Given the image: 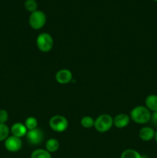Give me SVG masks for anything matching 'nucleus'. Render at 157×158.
<instances>
[{"instance_id":"obj_5","label":"nucleus","mask_w":157,"mask_h":158,"mask_svg":"<svg viewBox=\"0 0 157 158\" xmlns=\"http://www.w3.org/2000/svg\"><path fill=\"white\" fill-rule=\"evenodd\" d=\"M49 127L52 131L57 133L64 132L69 127V122L65 117L62 115H55L49 120Z\"/></svg>"},{"instance_id":"obj_1","label":"nucleus","mask_w":157,"mask_h":158,"mask_svg":"<svg viewBox=\"0 0 157 158\" xmlns=\"http://www.w3.org/2000/svg\"><path fill=\"white\" fill-rule=\"evenodd\" d=\"M152 113L145 106H137L134 107L130 112L131 120L137 124L143 125L149 123Z\"/></svg>"},{"instance_id":"obj_14","label":"nucleus","mask_w":157,"mask_h":158,"mask_svg":"<svg viewBox=\"0 0 157 158\" xmlns=\"http://www.w3.org/2000/svg\"><path fill=\"white\" fill-rule=\"evenodd\" d=\"M30 158H52V155L46 149L38 148L32 151Z\"/></svg>"},{"instance_id":"obj_13","label":"nucleus","mask_w":157,"mask_h":158,"mask_svg":"<svg viewBox=\"0 0 157 158\" xmlns=\"http://www.w3.org/2000/svg\"><path fill=\"white\" fill-rule=\"evenodd\" d=\"M46 148L45 149L47 151H49L50 154L55 153L59 149L60 143L58 140L55 138H50L48 140H46V144H45Z\"/></svg>"},{"instance_id":"obj_7","label":"nucleus","mask_w":157,"mask_h":158,"mask_svg":"<svg viewBox=\"0 0 157 158\" xmlns=\"http://www.w3.org/2000/svg\"><path fill=\"white\" fill-rule=\"evenodd\" d=\"M4 146L9 152H18L22 148V140L21 138L11 135L4 141Z\"/></svg>"},{"instance_id":"obj_8","label":"nucleus","mask_w":157,"mask_h":158,"mask_svg":"<svg viewBox=\"0 0 157 158\" xmlns=\"http://www.w3.org/2000/svg\"><path fill=\"white\" fill-rule=\"evenodd\" d=\"M55 80L59 84H67L72 80V73L68 69H62L55 73Z\"/></svg>"},{"instance_id":"obj_18","label":"nucleus","mask_w":157,"mask_h":158,"mask_svg":"<svg viewBox=\"0 0 157 158\" xmlns=\"http://www.w3.org/2000/svg\"><path fill=\"white\" fill-rule=\"evenodd\" d=\"M24 124L28 131H31L38 127V120L35 117H29L26 119Z\"/></svg>"},{"instance_id":"obj_17","label":"nucleus","mask_w":157,"mask_h":158,"mask_svg":"<svg viewBox=\"0 0 157 158\" xmlns=\"http://www.w3.org/2000/svg\"><path fill=\"white\" fill-rule=\"evenodd\" d=\"M80 123L83 127L86 128V129H89V128L94 127L95 120L89 116H85V117H82Z\"/></svg>"},{"instance_id":"obj_4","label":"nucleus","mask_w":157,"mask_h":158,"mask_svg":"<svg viewBox=\"0 0 157 158\" xmlns=\"http://www.w3.org/2000/svg\"><path fill=\"white\" fill-rule=\"evenodd\" d=\"M46 15L43 11L37 9L35 12H32L29 15V24L31 28L35 30L44 27L46 23Z\"/></svg>"},{"instance_id":"obj_21","label":"nucleus","mask_w":157,"mask_h":158,"mask_svg":"<svg viewBox=\"0 0 157 158\" xmlns=\"http://www.w3.org/2000/svg\"><path fill=\"white\" fill-rule=\"evenodd\" d=\"M150 122L154 127H157V111H156V112L152 113V115H151Z\"/></svg>"},{"instance_id":"obj_20","label":"nucleus","mask_w":157,"mask_h":158,"mask_svg":"<svg viewBox=\"0 0 157 158\" xmlns=\"http://www.w3.org/2000/svg\"><path fill=\"white\" fill-rule=\"evenodd\" d=\"M9 120V113L6 110H0V123H6Z\"/></svg>"},{"instance_id":"obj_6","label":"nucleus","mask_w":157,"mask_h":158,"mask_svg":"<svg viewBox=\"0 0 157 158\" xmlns=\"http://www.w3.org/2000/svg\"><path fill=\"white\" fill-rule=\"evenodd\" d=\"M26 140L28 143L32 146H38L41 144L42 142L44 140V133L39 128H35V129L28 131L26 136Z\"/></svg>"},{"instance_id":"obj_9","label":"nucleus","mask_w":157,"mask_h":158,"mask_svg":"<svg viewBox=\"0 0 157 158\" xmlns=\"http://www.w3.org/2000/svg\"><path fill=\"white\" fill-rule=\"evenodd\" d=\"M27 132L28 130L24 123H20V122L15 123L14 124H12L10 128V133L12 134V135L21 139L22 137H26Z\"/></svg>"},{"instance_id":"obj_3","label":"nucleus","mask_w":157,"mask_h":158,"mask_svg":"<svg viewBox=\"0 0 157 158\" xmlns=\"http://www.w3.org/2000/svg\"><path fill=\"white\" fill-rule=\"evenodd\" d=\"M36 46L42 52L51 51L54 46V40L52 35L48 32H42L36 38Z\"/></svg>"},{"instance_id":"obj_2","label":"nucleus","mask_w":157,"mask_h":158,"mask_svg":"<svg viewBox=\"0 0 157 158\" xmlns=\"http://www.w3.org/2000/svg\"><path fill=\"white\" fill-rule=\"evenodd\" d=\"M113 126V118L107 114L99 116L95 120L94 128L99 133H106L109 131Z\"/></svg>"},{"instance_id":"obj_16","label":"nucleus","mask_w":157,"mask_h":158,"mask_svg":"<svg viewBox=\"0 0 157 158\" xmlns=\"http://www.w3.org/2000/svg\"><path fill=\"white\" fill-rule=\"evenodd\" d=\"M10 128L6 123H0V142H3L9 137Z\"/></svg>"},{"instance_id":"obj_15","label":"nucleus","mask_w":157,"mask_h":158,"mask_svg":"<svg viewBox=\"0 0 157 158\" xmlns=\"http://www.w3.org/2000/svg\"><path fill=\"white\" fill-rule=\"evenodd\" d=\"M120 158H143L139 152L134 149H126L122 153Z\"/></svg>"},{"instance_id":"obj_22","label":"nucleus","mask_w":157,"mask_h":158,"mask_svg":"<svg viewBox=\"0 0 157 158\" xmlns=\"http://www.w3.org/2000/svg\"><path fill=\"white\" fill-rule=\"evenodd\" d=\"M154 140H155V141L156 142V143H157V130H156V131H155V137H154Z\"/></svg>"},{"instance_id":"obj_11","label":"nucleus","mask_w":157,"mask_h":158,"mask_svg":"<svg viewBox=\"0 0 157 158\" xmlns=\"http://www.w3.org/2000/svg\"><path fill=\"white\" fill-rule=\"evenodd\" d=\"M155 131L151 127H143L139 131V137L143 141L148 142L154 139Z\"/></svg>"},{"instance_id":"obj_23","label":"nucleus","mask_w":157,"mask_h":158,"mask_svg":"<svg viewBox=\"0 0 157 158\" xmlns=\"http://www.w3.org/2000/svg\"><path fill=\"white\" fill-rule=\"evenodd\" d=\"M153 1H155V2H157V0H153Z\"/></svg>"},{"instance_id":"obj_19","label":"nucleus","mask_w":157,"mask_h":158,"mask_svg":"<svg viewBox=\"0 0 157 158\" xmlns=\"http://www.w3.org/2000/svg\"><path fill=\"white\" fill-rule=\"evenodd\" d=\"M25 9L29 12H33L38 9V3L36 0H26L24 3Z\"/></svg>"},{"instance_id":"obj_10","label":"nucleus","mask_w":157,"mask_h":158,"mask_svg":"<svg viewBox=\"0 0 157 158\" xmlns=\"http://www.w3.org/2000/svg\"><path fill=\"white\" fill-rule=\"evenodd\" d=\"M130 120V117L128 114H119L113 118V126L119 129H123L129 124Z\"/></svg>"},{"instance_id":"obj_12","label":"nucleus","mask_w":157,"mask_h":158,"mask_svg":"<svg viewBox=\"0 0 157 158\" xmlns=\"http://www.w3.org/2000/svg\"><path fill=\"white\" fill-rule=\"evenodd\" d=\"M145 106L151 113L157 111V95L150 94L145 99Z\"/></svg>"}]
</instances>
